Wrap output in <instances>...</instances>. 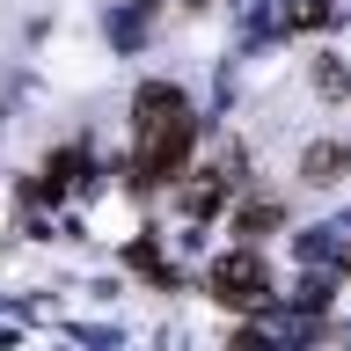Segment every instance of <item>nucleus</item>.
I'll return each mask as SVG.
<instances>
[{
  "instance_id": "4",
  "label": "nucleus",
  "mask_w": 351,
  "mask_h": 351,
  "mask_svg": "<svg viewBox=\"0 0 351 351\" xmlns=\"http://www.w3.org/2000/svg\"><path fill=\"white\" fill-rule=\"evenodd\" d=\"M337 169H344V154H337V147H315V154H307V183H337Z\"/></svg>"
},
{
  "instance_id": "1",
  "label": "nucleus",
  "mask_w": 351,
  "mask_h": 351,
  "mask_svg": "<svg viewBox=\"0 0 351 351\" xmlns=\"http://www.w3.org/2000/svg\"><path fill=\"white\" fill-rule=\"evenodd\" d=\"M191 103L176 95V88H147L139 110H132V169L139 183H169L183 169V154H191Z\"/></svg>"
},
{
  "instance_id": "3",
  "label": "nucleus",
  "mask_w": 351,
  "mask_h": 351,
  "mask_svg": "<svg viewBox=\"0 0 351 351\" xmlns=\"http://www.w3.org/2000/svg\"><path fill=\"white\" fill-rule=\"evenodd\" d=\"M234 191H241V161H234V154H219L213 169H197V183L183 191V205H191V213H219Z\"/></svg>"
},
{
  "instance_id": "2",
  "label": "nucleus",
  "mask_w": 351,
  "mask_h": 351,
  "mask_svg": "<svg viewBox=\"0 0 351 351\" xmlns=\"http://www.w3.org/2000/svg\"><path fill=\"white\" fill-rule=\"evenodd\" d=\"M263 293H271V271H263L256 256H219V263H213V300H227V307H256Z\"/></svg>"
}]
</instances>
